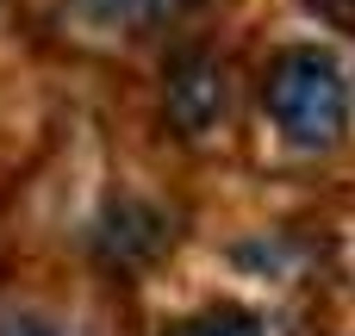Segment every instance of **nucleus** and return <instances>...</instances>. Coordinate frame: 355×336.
Wrapping results in <instances>:
<instances>
[{
	"mask_svg": "<svg viewBox=\"0 0 355 336\" xmlns=\"http://www.w3.org/2000/svg\"><path fill=\"white\" fill-rule=\"evenodd\" d=\"M218 100H225V81H218V56L212 50H181L168 62V81H162V106H168V125L200 137L212 118H218Z\"/></svg>",
	"mask_w": 355,
	"mask_h": 336,
	"instance_id": "f03ea898",
	"label": "nucleus"
},
{
	"mask_svg": "<svg viewBox=\"0 0 355 336\" xmlns=\"http://www.w3.org/2000/svg\"><path fill=\"white\" fill-rule=\"evenodd\" d=\"M262 106L275 131L300 150H331L349 125V81L324 44H287L262 69Z\"/></svg>",
	"mask_w": 355,
	"mask_h": 336,
	"instance_id": "f257e3e1",
	"label": "nucleus"
},
{
	"mask_svg": "<svg viewBox=\"0 0 355 336\" xmlns=\"http://www.w3.org/2000/svg\"><path fill=\"white\" fill-rule=\"evenodd\" d=\"M94 243H100L112 262H125V268H144L150 256H162V249H168V218H162L156 206H144V200H119V206L100 218Z\"/></svg>",
	"mask_w": 355,
	"mask_h": 336,
	"instance_id": "7ed1b4c3",
	"label": "nucleus"
},
{
	"mask_svg": "<svg viewBox=\"0 0 355 336\" xmlns=\"http://www.w3.org/2000/svg\"><path fill=\"white\" fill-rule=\"evenodd\" d=\"M94 25H106V31H125V25H156V19H168L181 0H75Z\"/></svg>",
	"mask_w": 355,
	"mask_h": 336,
	"instance_id": "39448f33",
	"label": "nucleus"
},
{
	"mask_svg": "<svg viewBox=\"0 0 355 336\" xmlns=\"http://www.w3.org/2000/svg\"><path fill=\"white\" fill-rule=\"evenodd\" d=\"M337 6H355V0H337Z\"/></svg>",
	"mask_w": 355,
	"mask_h": 336,
	"instance_id": "0eeeda50",
	"label": "nucleus"
},
{
	"mask_svg": "<svg viewBox=\"0 0 355 336\" xmlns=\"http://www.w3.org/2000/svg\"><path fill=\"white\" fill-rule=\"evenodd\" d=\"M168 336H262V318L250 306H206L193 318H175Z\"/></svg>",
	"mask_w": 355,
	"mask_h": 336,
	"instance_id": "20e7f679",
	"label": "nucleus"
},
{
	"mask_svg": "<svg viewBox=\"0 0 355 336\" xmlns=\"http://www.w3.org/2000/svg\"><path fill=\"white\" fill-rule=\"evenodd\" d=\"M0 336H62V330L37 312H0Z\"/></svg>",
	"mask_w": 355,
	"mask_h": 336,
	"instance_id": "423d86ee",
	"label": "nucleus"
}]
</instances>
